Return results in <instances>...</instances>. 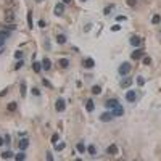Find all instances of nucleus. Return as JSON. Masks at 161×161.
<instances>
[{
    "instance_id": "46",
    "label": "nucleus",
    "mask_w": 161,
    "mask_h": 161,
    "mask_svg": "<svg viewBox=\"0 0 161 161\" xmlns=\"http://www.w3.org/2000/svg\"><path fill=\"white\" fill-rule=\"evenodd\" d=\"M3 95H7V90H2V92H0V97H3Z\"/></svg>"
},
{
    "instance_id": "48",
    "label": "nucleus",
    "mask_w": 161,
    "mask_h": 161,
    "mask_svg": "<svg viewBox=\"0 0 161 161\" xmlns=\"http://www.w3.org/2000/svg\"><path fill=\"white\" fill-rule=\"evenodd\" d=\"M2 143H5V142H3V139H2V137H0V145H2Z\"/></svg>"
},
{
    "instance_id": "14",
    "label": "nucleus",
    "mask_w": 161,
    "mask_h": 161,
    "mask_svg": "<svg viewBox=\"0 0 161 161\" xmlns=\"http://www.w3.org/2000/svg\"><path fill=\"white\" fill-rule=\"evenodd\" d=\"M28 147H29V140H28V139H23V140L19 142V148L21 150H26Z\"/></svg>"
},
{
    "instance_id": "26",
    "label": "nucleus",
    "mask_w": 161,
    "mask_h": 161,
    "mask_svg": "<svg viewBox=\"0 0 161 161\" xmlns=\"http://www.w3.org/2000/svg\"><path fill=\"white\" fill-rule=\"evenodd\" d=\"M28 26H29V29L32 28V13L31 11L28 13Z\"/></svg>"
},
{
    "instance_id": "49",
    "label": "nucleus",
    "mask_w": 161,
    "mask_h": 161,
    "mask_svg": "<svg viewBox=\"0 0 161 161\" xmlns=\"http://www.w3.org/2000/svg\"><path fill=\"white\" fill-rule=\"evenodd\" d=\"M2 43H3V39H2V37H0V45H2Z\"/></svg>"
},
{
    "instance_id": "19",
    "label": "nucleus",
    "mask_w": 161,
    "mask_h": 161,
    "mask_svg": "<svg viewBox=\"0 0 161 161\" xmlns=\"http://www.w3.org/2000/svg\"><path fill=\"white\" fill-rule=\"evenodd\" d=\"M100 92H102V87L100 85H94L92 87V94L94 95H100Z\"/></svg>"
},
{
    "instance_id": "24",
    "label": "nucleus",
    "mask_w": 161,
    "mask_h": 161,
    "mask_svg": "<svg viewBox=\"0 0 161 161\" xmlns=\"http://www.w3.org/2000/svg\"><path fill=\"white\" fill-rule=\"evenodd\" d=\"M64 147H66V143L64 142H60V143H56V147H55V150H58V151H61Z\"/></svg>"
},
{
    "instance_id": "20",
    "label": "nucleus",
    "mask_w": 161,
    "mask_h": 161,
    "mask_svg": "<svg viewBox=\"0 0 161 161\" xmlns=\"http://www.w3.org/2000/svg\"><path fill=\"white\" fill-rule=\"evenodd\" d=\"M56 42H58V43H64V42H66V37H64L63 34H60V36H56Z\"/></svg>"
},
{
    "instance_id": "41",
    "label": "nucleus",
    "mask_w": 161,
    "mask_h": 161,
    "mask_svg": "<svg viewBox=\"0 0 161 161\" xmlns=\"http://www.w3.org/2000/svg\"><path fill=\"white\" fill-rule=\"evenodd\" d=\"M71 2H73V0H61V3H63V5H69Z\"/></svg>"
},
{
    "instance_id": "4",
    "label": "nucleus",
    "mask_w": 161,
    "mask_h": 161,
    "mask_svg": "<svg viewBox=\"0 0 161 161\" xmlns=\"http://www.w3.org/2000/svg\"><path fill=\"white\" fill-rule=\"evenodd\" d=\"M82 66H84V68H87V69L94 68V66H95L94 58H84V61H82Z\"/></svg>"
},
{
    "instance_id": "31",
    "label": "nucleus",
    "mask_w": 161,
    "mask_h": 161,
    "mask_svg": "<svg viewBox=\"0 0 161 161\" xmlns=\"http://www.w3.org/2000/svg\"><path fill=\"white\" fill-rule=\"evenodd\" d=\"M8 36H10V32H8V31H0V37H2V39H7Z\"/></svg>"
},
{
    "instance_id": "36",
    "label": "nucleus",
    "mask_w": 161,
    "mask_h": 161,
    "mask_svg": "<svg viewBox=\"0 0 161 161\" xmlns=\"http://www.w3.org/2000/svg\"><path fill=\"white\" fill-rule=\"evenodd\" d=\"M143 82H145V81H143V77H137V84L139 85H143Z\"/></svg>"
},
{
    "instance_id": "21",
    "label": "nucleus",
    "mask_w": 161,
    "mask_h": 161,
    "mask_svg": "<svg viewBox=\"0 0 161 161\" xmlns=\"http://www.w3.org/2000/svg\"><path fill=\"white\" fill-rule=\"evenodd\" d=\"M76 150L77 151H81V153H82V151H85V145H84V143H77V145H76Z\"/></svg>"
},
{
    "instance_id": "40",
    "label": "nucleus",
    "mask_w": 161,
    "mask_h": 161,
    "mask_svg": "<svg viewBox=\"0 0 161 161\" xmlns=\"http://www.w3.org/2000/svg\"><path fill=\"white\" fill-rule=\"evenodd\" d=\"M32 94L34 95H40V90H39V89H32Z\"/></svg>"
},
{
    "instance_id": "25",
    "label": "nucleus",
    "mask_w": 161,
    "mask_h": 161,
    "mask_svg": "<svg viewBox=\"0 0 161 161\" xmlns=\"http://www.w3.org/2000/svg\"><path fill=\"white\" fill-rule=\"evenodd\" d=\"M142 61H143V64L148 66V64H151V58L150 56H142Z\"/></svg>"
},
{
    "instance_id": "9",
    "label": "nucleus",
    "mask_w": 161,
    "mask_h": 161,
    "mask_svg": "<svg viewBox=\"0 0 161 161\" xmlns=\"http://www.w3.org/2000/svg\"><path fill=\"white\" fill-rule=\"evenodd\" d=\"M135 98H137V95H135V92H134V90H129L127 94H126V100H127V102H135Z\"/></svg>"
},
{
    "instance_id": "1",
    "label": "nucleus",
    "mask_w": 161,
    "mask_h": 161,
    "mask_svg": "<svg viewBox=\"0 0 161 161\" xmlns=\"http://www.w3.org/2000/svg\"><path fill=\"white\" fill-rule=\"evenodd\" d=\"M3 13H5L3 18H5L7 23H13V21H15V11H13V10H5Z\"/></svg>"
},
{
    "instance_id": "23",
    "label": "nucleus",
    "mask_w": 161,
    "mask_h": 161,
    "mask_svg": "<svg viewBox=\"0 0 161 161\" xmlns=\"http://www.w3.org/2000/svg\"><path fill=\"white\" fill-rule=\"evenodd\" d=\"M68 64H69V61H68L66 58H61V60H60V66H61V68H68Z\"/></svg>"
},
{
    "instance_id": "6",
    "label": "nucleus",
    "mask_w": 161,
    "mask_h": 161,
    "mask_svg": "<svg viewBox=\"0 0 161 161\" xmlns=\"http://www.w3.org/2000/svg\"><path fill=\"white\" fill-rule=\"evenodd\" d=\"M119 85L123 87V89H127V87H130V85H132V77H124V79L119 82Z\"/></svg>"
},
{
    "instance_id": "32",
    "label": "nucleus",
    "mask_w": 161,
    "mask_h": 161,
    "mask_svg": "<svg viewBox=\"0 0 161 161\" xmlns=\"http://www.w3.org/2000/svg\"><path fill=\"white\" fill-rule=\"evenodd\" d=\"M56 142H58V134H53V135H52V143L55 145Z\"/></svg>"
},
{
    "instance_id": "15",
    "label": "nucleus",
    "mask_w": 161,
    "mask_h": 161,
    "mask_svg": "<svg viewBox=\"0 0 161 161\" xmlns=\"http://www.w3.org/2000/svg\"><path fill=\"white\" fill-rule=\"evenodd\" d=\"M108 153H110V155H116V153H118V147H116L114 143L110 145V147H108Z\"/></svg>"
},
{
    "instance_id": "27",
    "label": "nucleus",
    "mask_w": 161,
    "mask_h": 161,
    "mask_svg": "<svg viewBox=\"0 0 161 161\" xmlns=\"http://www.w3.org/2000/svg\"><path fill=\"white\" fill-rule=\"evenodd\" d=\"M8 111H16V103L15 102H11V103H8Z\"/></svg>"
},
{
    "instance_id": "28",
    "label": "nucleus",
    "mask_w": 161,
    "mask_h": 161,
    "mask_svg": "<svg viewBox=\"0 0 161 161\" xmlns=\"http://www.w3.org/2000/svg\"><path fill=\"white\" fill-rule=\"evenodd\" d=\"M161 21V18H159V15H153V18H151V23L153 24H158Z\"/></svg>"
},
{
    "instance_id": "37",
    "label": "nucleus",
    "mask_w": 161,
    "mask_h": 161,
    "mask_svg": "<svg viewBox=\"0 0 161 161\" xmlns=\"http://www.w3.org/2000/svg\"><path fill=\"white\" fill-rule=\"evenodd\" d=\"M23 64H24V63H23V61H21V60H19V61H18V63H16V66H15V68H16V69H19L21 66H23Z\"/></svg>"
},
{
    "instance_id": "16",
    "label": "nucleus",
    "mask_w": 161,
    "mask_h": 161,
    "mask_svg": "<svg viewBox=\"0 0 161 161\" xmlns=\"http://www.w3.org/2000/svg\"><path fill=\"white\" fill-rule=\"evenodd\" d=\"M94 108H95L94 102H92V100H89V102H87V105H85V110L89 111V113H92V111H94Z\"/></svg>"
},
{
    "instance_id": "13",
    "label": "nucleus",
    "mask_w": 161,
    "mask_h": 161,
    "mask_svg": "<svg viewBox=\"0 0 161 161\" xmlns=\"http://www.w3.org/2000/svg\"><path fill=\"white\" fill-rule=\"evenodd\" d=\"M42 68L45 69V71H49V69L52 68V61H50L49 58H43V60H42Z\"/></svg>"
},
{
    "instance_id": "18",
    "label": "nucleus",
    "mask_w": 161,
    "mask_h": 161,
    "mask_svg": "<svg viewBox=\"0 0 161 161\" xmlns=\"http://www.w3.org/2000/svg\"><path fill=\"white\" fill-rule=\"evenodd\" d=\"M19 90H21V97H26V90H28V89H26V84H24V82H21V85H19Z\"/></svg>"
},
{
    "instance_id": "50",
    "label": "nucleus",
    "mask_w": 161,
    "mask_h": 161,
    "mask_svg": "<svg viewBox=\"0 0 161 161\" xmlns=\"http://www.w3.org/2000/svg\"><path fill=\"white\" fill-rule=\"evenodd\" d=\"M36 2H37V3H40V2H43V0H36Z\"/></svg>"
},
{
    "instance_id": "30",
    "label": "nucleus",
    "mask_w": 161,
    "mask_h": 161,
    "mask_svg": "<svg viewBox=\"0 0 161 161\" xmlns=\"http://www.w3.org/2000/svg\"><path fill=\"white\" fill-rule=\"evenodd\" d=\"M15 158H16V159H19V161H23V159L26 158V155L23 153V151H21V153H18V155H15Z\"/></svg>"
},
{
    "instance_id": "17",
    "label": "nucleus",
    "mask_w": 161,
    "mask_h": 161,
    "mask_svg": "<svg viewBox=\"0 0 161 161\" xmlns=\"http://www.w3.org/2000/svg\"><path fill=\"white\" fill-rule=\"evenodd\" d=\"M32 69H34L36 73H40V71H42V63H37V61H36V63L32 64Z\"/></svg>"
},
{
    "instance_id": "39",
    "label": "nucleus",
    "mask_w": 161,
    "mask_h": 161,
    "mask_svg": "<svg viewBox=\"0 0 161 161\" xmlns=\"http://www.w3.org/2000/svg\"><path fill=\"white\" fill-rule=\"evenodd\" d=\"M7 28H8V29H10V31H13V29H16V26H15V24H11V23H10V24H8V26H7Z\"/></svg>"
},
{
    "instance_id": "2",
    "label": "nucleus",
    "mask_w": 161,
    "mask_h": 161,
    "mask_svg": "<svg viewBox=\"0 0 161 161\" xmlns=\"http://www.w3.org/2000/svg\"><path fill=\"white\" fill-rule=\"evenodd\" d=\"M130 68H132V66H130L129 63H123V64L119 66V74H121V76H126V74L130 71Z\"/></svg>"
},
{
    "instance_id": "29",
    "label": "nucleus",
    "mask_w": 161,
    "mask_h": 161,
    "mask_svg": "<svg viewBox=\"0 0 161 161\" xmlns=\"http://www.w3.org/2000/svg\"><path fill=\"white\" fill-rule=\"evenodd\" d=\"M87 151H89V153L94 156V155H95V151H97V150H95V147H94V145H90V147H87Z\"/></svg>"
},
{
    "instance_id": "12",
    "label": "nucleus",
    "mask_w": 161,
    "mask_h": 161,
    "mask_svg": "<svg viewBox=\"0 0 161 161\" xmlns=\"http://www.w3.org/2000/svg\"><path fill=\"white\" fill-rule=\"evenodd\" d=\"M100 119H102L103 123H108V121L113 119V113H103V114L100 116Z\"/></svg>"
},
{
    "instance_id": "42",
    "label": "nucleus",
    "mask_w": 161,
    "mask_h": 161,
    "mask_svg": "<svg viewBox=\"0 0 161 161\" xmlns=\"http://www.w3.org/2000/svg\"><path fill=\"white\" fill-rule=\"evenodd\" d=\"M39 26H40V28H45V21L40 19V21H39Z\"/></svg>"
},
{
    "instance_id": "51",
    "label": "nucleus",
    "mask_w": 161,
    "mask_h": 161,
    "mask_svg": "<svg viewBox=\"0 0 161 161\" xmlns=\"http://www.w3.org/2000/svg\"><path fill=\"white\" fill-rule=\"evenodd\" d=\"M82 2H87V0H82Z\"/></svg>"
},
{
    "instance_id": "47",
    "label": "nucleus",
    "mask_w": 161,
    "mask_h": 161,
    "mask_svg": "<svg viewBox=\"0 0 161 161\" xmlns=\"http://www.w3.org/2000/svg\"><path fill=\"white\" fill-rule=\"evenodd\" d=\"M5 2H7V3H13V2H15V0H5Z\"/></svg>"
},
{
    "instance_id": "8",
    "label": "nucleus",
    "mask_w": 161,
    "mask_h": 161,
    "mask_svg": "<svg viewBox=\"0 0 161 161\" xmlns=\"http://www.w3.org/2000/svg\"><path fill=\"white\" fill-rule=\"evenodd\" d=\"M130 56H132V60H140L142 56H145V52L139 49V50H135V52H132V55H130Z\"/></svg>"
},
{
    "instance_id": "44",
    "label": "nucleus",
    "mask_w": 161,
    "mask_h": 161,
    "mask_svg": "<svg viewBox=\"0 0 161 161\" xmlns=\"http://www.w3.org/2000/svg\"><path fill=\"white\" fill-rule=\"evenodd\" d=\"M47 159H49V161H52V159H53V156H52V153H47Z\"/></svg>"
},
{
    "instance_id": "35",
    "label": "nucleus",
    "mask_w": 161,
    "mask_h": 161,
    "mask_svg": "<svg viewBox=\"0 0 161 161\" xmlns=\"http://www.w3.org/2000/svg\"><path fill=\"white\" fill-rule=\"evenodd\" d=\"M21 56H23V52H15V58H21Z\"/></svg>"
},
{
    "instance_id": "43",
    "label": "nucleus",
    "mask_w": 161,
    "mask_h": 161,
    "mask_svg": "<svg viewBox=\"0 0 161 161\" xmlns=\"http://www.w3.org/2000/svg\"><path fill=\"white\" fill-rule=\"evenodd\" d=\"M42 82H43V84H45V85H47V87H52V84H50V82H49V81H47V79H43V81H42Z\"/></svg>"
},
{
    "instance_id": "33",
    "label": "nucleus",
    "mask_w": 161,
    "mask_h": 161,
    "mask_svg": "<svg viewBox=\"0 0 161 161\" xmlns=\"http://www.w3.org/2000/svg\"><path fill=\"white\" fill-rule=\"evenodd\" d=\"M135 3H137V0H127V5L129 7H135Z\"/></svg>"
},
{
    "instance_id": "38",
    "label": "nucleus",
    "mask_w": 161,
    "mask_h": 161,
    "mask_svg": "<svg viewBox=\"0 0 161 161\" xmlns=\"http://www.w3.org/2000/svg\"><path fill=\"white\" fill-rule=\"evenodd\" d=\"M119 29H121V26H113L111 31H113V32H116V31H119Z\"/></svg>"
},
{
    "instance_id": "45",
    "label": "nucleus",
    "mask_w": 161,
    "mask_h": 161,
    "mask_svg": "<svg viewBox=\"0 0 161 161\" xmlns=\"http://www.w3.org/2000/svg\"><path fill=\"white\" fill-rule=\"evenodd\" d=\"M5 143H10V135H5Z\"/></svg>"
},
{
    "instance_id": "7",
    "label": "nucleus",
    "mask_w": 161,
    "mask_h": 161,
    "mask_svg": "<svg viewBox=\"0 0 161 161\" xmlns=\"http://www.w3.org/2000/svg\"><path fill=\"white\" fill-rule=\"evenodd\" d=\"M53 11H55V15H56V16H61L63 13H64V5H63V3H56Z\"/></svg>"
},
{
    "instance_id": "3",
    "label": "nucleus",
    "mask_w": 161,
    "mask_h": 161,
    "mask_svg": "<svg viewBox=\"0 0 161 161\" xmlns=\"http://www.w3.org/2000/svg\"><path fill=\"white\" fill-rule=\"evenodd\" d=\"M64 108H66V102H64L63 98H58L56 100V111H64Z\"/></svg>"
},
{
    "instance_id": "11",
    "label": "nucleus",
    "mask_w": 161,
    "mask_h": 161,
    "mask_svg": "<svg viewBox=\"0 0 161 161\" xmlns=\"http://www.w3.org/2000/svg\"><path fill=\"white\" fill-rule=\"evenodd\" d=\"M118 103H119V102H118L116 98H110V100H106V102H105V106H106V108H114Z\"/></svg>"
},
{
    "instance_id": "34",
    "label": "nucleus",
    "mask_w": 161,
    "mask_h": 161,
    "mask_svg": "<svg viewBox=\"0 0 161 161\" xmlns=\"http://www.w3.org/2000/svg\"><path fill=\"white\" fill-rule=\"evenodd\" d=\"M111 10H113V5H110V7H106L105 10H103V13H105V15H108V13H110Z\"/></svg>"
},
{
    "instance_id": "5",
    "label": "nucleus",
    "mask_w": 161,
    "mask_h": 161,
    "mask_svg": "<svg viewBox=\"0 0 161 161\" xmlns=\"http://www.w3.org/2000/svg\"><path fill=\"white\" fill-rule=\"evenodd\" d=\"M123 114H124V108L118 103V105L113 108V116H123Z\"/></svg>"
},
{
    "instance_id": "22",
    "label": "nucleus",
    "mask_w": 161,
    "mask_h": 161,
    "mask_svg": "<svg viewBox=\"0 0 161 161\" xmlns=\"http://www.w3.org/2000/svg\"><path fill=\"white\" fill-rule=\"evenodd\" d=\"M2 158H3V159L13 158V153H11V151H3V153H2Z\"/></svg>"
},
{
    "instance_id": "10",
    "label": "nucleus",
    "mask_w": 161,
    "mask_h": 161,
    "mask_svg": "<svg viewBox=\"0 0 161 161\" xmlns=\"http://www.w3.org/2000/svg\"><path fill=\"white\" fill-rule=\"evenodd\" d=\"M142 43V39L139 37V36H132L130 37V45H134V47H139Z\"/></svg>"
}]
</instances>
